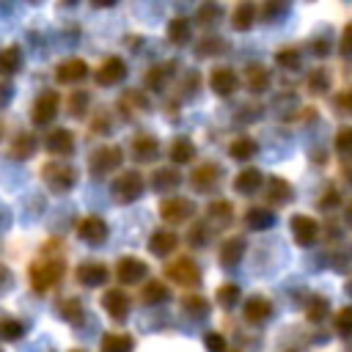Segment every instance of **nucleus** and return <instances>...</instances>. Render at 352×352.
Here are the masks:
<instances>
[{
  "instance_id": "nucleus-33",
  "label": "nucleus",
  "mask_w": 352,
  "mask_h": 352,
  "mask_svg": "<svg viewBox=\"0 0 352 352\" xmlns=\"http://www.w3.org/2000/svg\"><path fill=\"white\" fill-rule=\"evenodd\" d=\"M228 151H231V157H236V160H248V157L256 154V143H253L250 138H239V140L231 143Z\"/></svg>"
},
{
  "instance_id": "nucleus-31",
  "label": "nucleus",
  "mask_w": 352,
  "mask_h": 352,
  "mask_svg": "<svg viewBox=\"0 0 352 352\" xmlns=\"http://www.w3.org/2000/svg\"><path fill=\"white\" fill-rule=\"evenodd\" d=\"M168 38H170L173 44H184V41L190 38V25H187V19H170V25H168Z\"/></svg>"
},
{
  "instance_id": "nucleus-47",
  "label": "nucleus",
  "mask_w": 352,
  "mask_h": 352,
  "mask_svg": "<svg viewBox=\"0 0 352 352\" xmlns=\"http://www.w3.org/2000/svg\"><path fill=\"white\" fill-rule=\"evenodd\" d=\"M206 234H209V228H206L204 223H195V226L190 228V242H192V245H204V242H206Z\"/></svg>"
},
{
  "instance_id": "nucleus-48",
  "label": "nucleus",
  "mask_w": 352,
  "mask_h": 352,
  "mask_svg": "<svg viewBox=\"0 0 352 352\" xmlns=\"http://www.w3.org/2000/svg\"><path fill=\"white\" fill-rule=\"evenodd\" d=\"M69 104H72V113H74V116H80V113H82V107L88 104V94H82V91H80V94H72Z\"/></svg>"
},
{
  "instance_id": "nucleus-22",
  "label": "nucleus",
  "mask_w": 352,
  "mask_h": 352,
  "mask_svg": "<svg viewBox=\"0 0 352 352\" xmlns=\"http://www.w3.org/2000/svg\"><path fill=\"white\" fill-rule=\"evenodd\" d=\"M242 253H245V242H242L239 236H234V239H226V242H223V248H220V261H223L226 267H231V264H239Z\"/></svg>"
},
{
  "instance_id": "nucleus-11",
  "label": "nucleus",
  "mask_w": 352,
  "mask_h": 352,
  "mask_svg": "<svg viewBox=\"0 0 352 352\" xmlns=\"http://www.w3.org/2000/svg\"><path fill=\"white\" fill-rule=\"evenodd\" d=\"M124 74H126L124 60H121V58H107V60L99 66V72H96V82H99V85H116V82L124 80Z\"/></svg>"
},
{
  "instance_id": "nucleus-6",
  "label": "nucleus",
  "mask_w": 352,
  "mask_h": 352,
  "mask_svg": "<svg viewBox=\"0 0 352 352\" xmlns=\"http://www.w3.org/2000/svg\"><path fill=\"white\" fill-rule=\"evenodd\" d=\"M77 236L82 242H88V245H102L104 236H107V223L102 217H94V214L91 217H82L77 223Z\"/></svg>"
},
{
  "instance_id": "nucleus-23",
  "label": "nucleus",
  "mask_w": 352,
  "mask_h": 352,
  "mask_svg": "<svg viewBox=\"0 0 352 352\" xmlns=\"http://www.w3.org/2000/svg\"><path fill=\"white\" fill-rule=\"evenodd\" d=\"M253 19H256V6L253 3H239L234 8V14H231V25L236 30H248L253 25Z\"/></svg>"
},
{
  "instance_id": "nucleus-30",
  "label": "nucleus",
  "mask_w": 352,
  "mask_h": 352,
  "mask_svg": "<svg viewBox=\"0 0 352 352\" xmlns=\"http://www.w3.org/2000/svg\"><path fill=\"white\" fill-rule=\"evenodd\" d=\"M192 154H195V146L187 138H179V140L170 143V160L173 162H187Z\"/></svg>"
},
{
  "instance_id": "nucleus-5",
  "label": "nucleus",
  "mask_w": 352,
  "mask_h": 352,
  "mask_svg": "<svg viewBox=\"0 0 352 352\" xmlns=\"http://www.w3.org/2000/svg\"><path fill=\"white\" fill-rule=\"evenodd\" d=\"M168 278L182 283V286H198L201 283V272H198L192 258H176L173 264H168Z\"/></svg>"
},
{
  "instance_id": "nucleus-50",
  "label": "nucleus",
  "mask_w": 352,
  "mask_h": 352,
  "mask_svg": "<svg viewBox=\"0 0 352 352\" xmlns=\"http://www.w3.org/2000/svg\"><path fill=\"white\" fill-rule=\"evenodd\" d=\"M336 107H341V110H352V91L338 94V96H336Z\"/></svg>"
},
{
  "instance_id": "nucleus-54",
  "label": "nucleus",
  "mask_w": 352,
  "mask_h": 352,
  "mask_svg": "<svg viewBox=\"0 0 352 352\" xmlns=\"http://www.w3.org/2000/svg\"><path fill=\"white\" fill-rule=\"evenodd\" d=\"M349 294H352V280H349Z\"/></svg>"
},
{
  "instance_id": "nucleus-2",
  "label": "nucleus",
  "mask_w": 352,
  "mask_h": 352,
  "mask_svg": "<svg viewBox=\"0 0 352 352\" xmlns=\"http://www.w3.org/2000/svg\"><path fill=\"white\" fill-rule=\"evenodd\" d=\"M110 190H113L116 201H121V204H132V201L140 198V192H143V179H140L138 170H124V173H118V176L113 179Z\"/></svg>"
},
{
  "instance_id": "nucleus-3",
  "label": "nucleus",
  "mask_w": 352,
  "mask_h": 352,
  "mask_svg": "<svg viewBox=\"0 0 352 352\" xmlns=\"http://www.w3.org/2000/svg\"><path fill=\"white\" fill-rule=\"evenodd\" d=\"M28 275H30L33 289H36V292H44V289H50L55 280H60V275H63V261H60V258H55V261H36V264H30Z\"/></svg>"
},
{
  "instance_id": "nucleus-21",
  "label": "nucleus",
  "mask_w": 352,
  "mask_h": 352,
  "mask_svg": "<svg viewBox=\"0 0 352 352\" xmlns=\"http://www.w3.org/2000/svg\"><path fill=\"white\" fill-rule=\"evenodd\" d=\"M258 184H261V173H258L256 168H245V170L234 179V190H236V192H245V195L256 192Z\"/></svg>"
},
{
  "instance_id": "nucleus-34",
  "label": "nucleus",
  "mask_w": 352,
  "mask_h": 352,
  "mask_svg": "<svg viewBox=\"0 0 352 352\" xmlns=\"http://www.w3.org/2000/svg\"><path fill=\"white\" fill-rule=\"evenodd\" d=\"M58 314H60L63 319H69V322H77V319L82 316V305H80V300H77V297H66V300L60 302Z\"/></svg>"
},
{
  "instance_id": "nucleus-42",
  "label": "nucleus",
  "mask_w": 352,
  "mask_h": 352,
  "mask_svg": "<svg viewBox=\"0 0 352 352\" xmlns=\"http://www.w3.org/2000/svg\"><path fill=\"white\" fill-rule=\"evenodd\" d=\"M338 52H341V58H346V60H352V22L344 28V33H341V44H338Z\"/></svg>"
},
{
  "instance_id": "nucleus-20",
  "label": "nucleus",
  "mask_w": 352,
  "mask_h": 352,
  "mask_svg": "<svg viewBox=\"0 0 352 352\" xmlns=\"http://www.w3.org/2000/svg\"><path fill=\"white\" fill-rule=\"evenodd\" d=\"M217 173H220V168H217L214 162H204V165H198V168L192 170L190 182H192V187H198V190H206L209 184H214Z\"/></svg>"
},
{
  "instance_id": "nucleus-9",
  "label": "nucleus",
  "mask_w": 352,
  "mask_h": 352,
  "mask_svg": "<svg viewBox=\"0 0 352 352\" xmlns=\"http://www.w3.org/2000/svg\"><path fill=\"white\" fill-rule=\"evenodd\" d=\"M292 234H294L297 245L308 248V245L316 239L319 226H316V220H311L308 214H294V217H292Z\"/></svg>"
},
{
  "instance_id": "nucleus-35",
  "label": "nucleus",
  "mask_w": 352,
  "mask_h": 352,
  "mask_svg": "<svg viewBox=\"0 0 352 352\" xmlns=\"http://www.w3.org/2000/svg\"><path fill=\"white\" fill-rule=\"evenodd\" d=\"M33 148H36V138L33 135H19L11 143V154L14 157H28V154H33Z\"/></svg>"
},
{
  "instance_id": "nucleus-26",
  "label": "nucleus",
  "mask_w": 352,
  "mask_h": 352,
  "mask_svg": "<svg viewBox=\"0 0 352 352\" xmlns=\"http://www.w3.org/2000/svg\"><path fill=\"white\" fill-rule=\"evenodd\" d=\"M270 201H272V204H286V201H292V184H289L286 179H280V176H272V179H270Z\"/></svg>"
},
{
  "instance_id": "nucleus-15",
  "label": "nucleus",
  "mask_w": 352,
  "mask_h": 352,
  "mask_svg": "<svg viewBox=\"0 0 352 352\" xmlns=\"http://www.w3.org/2000/svg\"><path fill=\"white\" fill-rule=\"evenodd\" d=\"M85 74H88V66H85V60H80V58L63 60V63L55 69L58 82H77V80H82Z\"/></svg>"
},
{
  "instance_id": "nucleus-43",
  "label": "nucleus",
  "mask_w": 352,
  "mask_h": 352,
  "mask_svg": "<svg viewBox=\"0 0 352 352\" xmlns=\"http://www.w3.org/2000/svg\"><path fill=\"white\" fill-rule=\"evenodd\" d=\"M324 314H327V300H324V297H314V300H311V308H308V319L316 322V319H322Z\"/></svg>"
},
{
  "instance_id": "nucleus-36",
  "label": "nucleus",
  "mask_w": 352,
  "mask_h": 352,
  "mask_svg": "<svg viewBox=\"0 0 352 352\" xmlns=\"http://www.w3.org/2000/svg\"><path fill=\"white\" fill-rule=\"evenodd\" d=\"M236 300H239V286H236V283H223V286L217 289V302H220L223 308H231Z\"/></svg>"
},
{
  "instance_id": "nucleus-39",
  "label": "nucleus",
  "mask_w": 352,
  "mask_h": 352,
  "mask_svg": "<svg viewBox=\"0 0 352 352\" xmlns=\"http://www.w3.org/2000/svg\"><path fill=\"white\" fill-rule=\"evenodd\" d=\"M179 182H182V179H179L176 170H157V182H154V184H157V190L162 192L165 187H176Z\"/></svg>"
},
{
  "instance_id": "nucleus-46",
  "label": "nucleus",
  "mask_w": 352,
  "mask_h": 352,
  "mask_svg": "<svg viewBox=\"0 0 352 352\" xmlns=\"http://www.w3.org/2000/svg\"><path fill=\"white\" fill-rule=\"evenodd\" d=\"M308 88H311V94H322L327 88V74L324 72H314L308 77Z\"/></svg>"
},
{
  "instance_id": "nucleus-40",
  "label": "nucleus",
  "mask_w": 352,
  "mask_h": 352,
  "mask_svg": "<svg viewBox=\"0 0 352 352\" xmlns=\"http://www.w3.org/2000/svg\"><path fill=\"white\" fill-rule=\"evenodd\" d=\"M336 148H338L341 154L352 151V126H341V129H338V135H336Z\"/></svg>"
},
{
  "instance_id": "nucleus-52",
  "label": "nucleus",
  "mask_w": 352,
  "mask_h": 352,
  "mask_svg": "<svg viewBox=\"0 0 352 352\" xmlns=\"http://www.w3.org/2000/svg\"><path fill=\"white\" fill-rule=\"evenodd\" d=\"M6 280H8V272H6V267H0V289L6 286Z\"/></svg>"
},
{
  "instance_id": "nucleus-45",
  "label": "nucleus",
  "mask_w": 352,
  "mask_h": 352,
  "mask_svg": "<svg viewBox=\"0 0 352 352\" xmlns=\"http://www.w3.org/2000/svg\"><path fill=\"white\" fill-rule=\"evenodd\" d=\"M278 63L286 66V69H297L300 52H297V50H283V52H278Z\"/></svg>"
},
{
  "instance_id": "nucleus-25",
  "label": "nucleus",
  "mask_w": 352,
  "mask_h": 352,
  "mask_svg": "<svg viewBox=\"0 0 352 352\" xmlns=\"http://www.w3.org/2000/svg\"><path fill=\"white\" fill-rule=\"evenodd\" d=\"M245 77H248V85H250V91H267L270 88V72L264 69V66H248V72H245Z\"/></svg>"
},
{
  "instance_id": "nucleus-12",
  "label": "nucleus",
  "mask_w": 352,
  "mask_h": 352,
  "mask_svg": "<svg viewBox=\"0 0 352 352\" xmlns=\"http://www.w3.org/2000/svg\"><path fill=\"white\" fill-rule=\"evenodd\" d=\"M116 272H118V280H121V283H138V280H143V275H146V264H143L140 258H135V256H124V258L118 261Z\"/></svg>"
},
{
  "instance_id": "nucleus-14",
  "label": "nucleus",
  "mask_w": 352,
  "mask_h": 352,
  "mask_svg": "<svg viewBox=\"0 0 352 352\" xmlns=\"http://www.w3.org/2000/svg\"><path fill=\"white\" fill-rule=\"evenodd\" d=\"M77 280L82 286H99L107 280V267L99 264V261H85L77 267Z\"/></svg>"
},
{
  "instance_id": "nucleus-10",
  "label": "nucleus",
  "mask_w": 352,
  "mask_h": 352,
  "mask_svg": "<svg viewBox=\"0 0 352 352\" xmlns=\"http://www.w3.org/2000/svg\"><path fill=\"white\" fill-rule=\"evenodd\" d=\"M102 308L113 316V319H126V314H129V297L121 292V289H107L104 292V297H102Z\"/></svg>"
},
{
  "instance_id": "nucleus-37",
  "label": "nucleus",
  "mask_w": 352,
  "mask_h": 352,
  "mask_svg": "<svg viewBox=\"0 0 352 352\" xmlns=\"http://www.w3.org/2000/svg\"><path fill=\"white\" fill-rule=\"evenodd\" d=\"M173 72V63H165V66H157V69H151L148 74H146V82L151 85V88H162V80L168 77Z\"/></svg>"
},
{
  "instance_id": "nucleus-18",
  "label": "nucleus",
  "mask_w": 352,
  "mask_h": 352,
  "mask_svg": "<svg viewBox=\"0 0 352 352\" xmlns=\"http://www.w3.org/2000/svg\"><path fill=\"white\" fill-rule=\"evenodd\" d=\"M173 248H176V234H173V231L160 228V231H154L151 239H148V250H151L154 256H168Z\"/></svg>"
},
{
  "instance_id": "nucleus-32",
  "label": "nucleus",
  "mask_w": 352,
  "mask_h": 352,
  "mask_svg": "<svg viewBox=\"0 0 352 352\" xmlns=\"http://www.w3.org/2000/svg\"><path fill=\"white\" fill-rule=\"evenodd\" d=\"M19 63H22V52L16 47H8V50L0 52V72H6V74L8 72H16Z\"/></svg>"
},
{
  "instance_id": "nucleus-1",
  "label": "nucleus",
  "mask_w": 352,
  "mask_h": 352,
  "mask_svg": "<svg viewBox=\"0 0 352 352\" xmlns=\"http://www.w3.org/2000/svg\"><path fill=\"white\" fill-rule=\"evenodd\" d=\"M41 176L50 184V190H55V192H69L77 182V170L66 162H47L41 168Z\"/></svg>"
},
{
  "instance_id": "nucleus-7",
  "label": "nucleus",
  "mask_w": 352,
  "mask_h": 352,
  "mask_svg": "<svg viewBox=\"0 0 352 352\" xmlns=\"http://www.w3.org/2000/svg\"><path fill=\"white\" fill-rule=\"evenodd\" d=\"M121 148H116V146H104V148H99V151H94V157H91V173H110V170H116L118 165H121Z\"/></svg>"
},
{
  "instance_id": "nucleus-53",
  "label": "nucleus",
  "mask_w": 352,
  "mask_h": 352,
  "mask_svg": "<svg viewBox=\"0 0 352 352\" xmlns=\"http://www.w3.org/2000/svg\"><path fill=\"white\" fill-rule=\"evenodd\" d=\"M344 217H346V223H349V226H352V204H349V206H346V212H344Z\"/></svg>"
},
{
  "instance_id": "nucleus-29",
  "label": "nucleus",
  "mask_w": 352,
  "mask_h": 352,
  "mask_svg": "<svg viewBox=\"0 0 352 352\" xmlns=\"http://www.w3.org/2000/svg\"><path fill=\"white\" fill-rule=\"evenodd\" d=\"M272 223H275V214H272L270 209H258V206H256V209L248 212V226L256 228V231H264V228H270Z\"/></svg>"
},
{
  "instance_id": "nucleus-4",
  "label": "nucleus",
  "mask_w": 352,
  "mask_h": 352,
  "mask_svg": "<svg viewBox=\"0 0 352 352\" xmlns=\"http://www.w3.org/2000/svg\"><path fill=\"white\" fill-rule=\"evenodd\" d=\"M160 212H162V217L170 220V223H187V220L195 214V204L187 201V198L173 195V198H162Z\"/></svg>"
},
{
  "instance_id": "nucleus-17",
  "label": "nucleus",
  "mask_w": 352,
  "mask_h": 352,
  "mask_svg": "<svg viewBox=\"0 0 352 352\" xmlns=\"http://www.w3.org/2000/svg\"><path fill=\"white\" fill-rule=\"evenodd\" d=\"M270 314H272V302L267 297H250L245 302V319L253 324H261L264 319H270Z\"/></svg>"
},
{
  "instance_id": "nucleus-8",
  "label": "nucleus",
  "mask_w": 352,
  "mask_h": 352,
  "mask_svg": "<svg viewBox=\"0 0 352 352\" xmlns=\"http://www.w3.org/2000/svg\"><path fill=\"white\" fill-rule=\"evenodd\" d=\"M58 94L55 91H47V94H41L38 99H36V104H33V110H30V118H33V124H50L52 118H55V113H58Z\"/></svg>"
},
{
  "instance_id": "nucleus-13",
  "label": "nucleus",
  "mask_w": 352,
  "mask_h": 352,
  "mask_svg": "<svg viewBox=\"0 0 352 352\" xmlns=\"http://www.w3.org/2000/svg\"><path fill=\"white\" fill-rule=\"evenodd\" d=\"M44 143H47V151L50 154H58V157H66V154L74 151V138H72L69 129H52Z\"/></svg>"
},
{
  "instance_id": "nucleus-28",
  "label": "nucleus",
  "mask_w": 352,
  "mask_h": 352,
  "mask_svg": "<svg viewBox=\"0 0 352 352\" xmlns=\"http://www.w3.org/2000/svg\"><path fill=\"white\" fill-rule=\"evenodd\" d=\"M182 308H184L190 316H195V319H201V316H206V314H209V302H206L201 294H184Z\"/></svg>"
},
{
  "instance_id": "nucleus-38",
  "label": "nucleus",
  "mask_w": 352,
  "mask_h": 352,
  "mask_svg": "<svg viewBox=\"0 0 352 352\" xmlns=\"http://www.w3.org/2000/svg\"><path fill=\"white\" fill-rule=\"evenodd\" d=\"M22 333H25V327H22L16 319H3V322H0V336H3V338L16 341V338H22Z\"/></svg>"
},
{
  "instance_id": "nucleus-41",
  "label": "nucleus",
  "mask_w": 352,
  "mask_h": 352,
  "mask_svg": "<svg viewBox=\"0 0 352 352\" xmlns=\"http://www.w3.org/2000/svg\"><path fill=\"white\" fill-rule=\"evenodd\" d=\"M336 327H338L344 336H352V308H341V311H338Z\"/></svg>"
},
{
  "instance_id": "nucleus-51",
  "label": "nucleus",
  "mask_w": 352,
  "mask_h": 352,
  "mask_svg": "<svg viewBox=\"0 0 352 352\" xmlns=\"http://www.w3.org/2000/svg\"><path fill=\"white\" fill-rule=\"evenodd\" d=\"M336 198H338V192H336V190H327V195H324L322 206H324V209H327V206H333V204H336Z\"/></svg>"
},
{
  "instance_id": "nucleus-49",
  "label": "nucleus",
  "mask_w": 352,
  "mask_h": 352,
  "mask_svg": "<svg viewBox=\"0 0 352 352\" xmlns=\"http://www.w3.org/2000/svg\"><path fill=\"white\" fill-rule=\"evenodd\" d=\"M217 14H220L217 6H201V8H198V19H201V22H209V19H214Z\"/></svg>"
},
{
  "instance_id": "nucleus-24",
  "label": "nucleus",
  "mask_w": 352,
  "mask_h": 352,
  "mask_svg": "<svg viewBox=\"0 0 352 352\" xmlns=\"http://www.w3.org/2000/svg\"><path fill=\"white\" fill-rule=\"evenodd\" d=\"M102 352H132V338L124 333H107L102 338Z\"/></svg>"
},
{
  "instance_id": "nucleus-16",
  "label": "nucleus",
  "mask_w": 352,
  "mask_h": 352,
  "mask_svg": "<svg viewBox=\"0 0 352 352\" xmlns=\"http://www.w3.org/2000/svg\"><path fill=\"white\" fill-rule=\"evenodd\" d=\"M209 82H212V91L214 94H220V96H228V94H234L236 91V74L231 72V69H214L212 72V77H209Z\"/></svg>"
},
{
  "instance_id": "nucleus-44",
  "label": "nucleus",
  "mask_w": 352,
  "mask_h": 352,
  "mask_svg": "<svg viewBox=\"0 0 352 352\" xmlns=\"http://www.w3.org/2000/svg\"><path fill=\"white\" fill-rule=\"evenodd\" d=\"M204 344L209 352H226V338L220 333H206L204 336Z\"/></svg>"
},
{
  "instance_id": "nucleus-27",
  "label": "nucleus",
  "mask_w": 352,
  "mask_h": 352,
  "mask_svg": "<svg viewBox=\"0 0 352 352\" xmlns=\"http://www.w3.org/2000/svg\"><path fill=\"white\" fill-rule=\"evenodd\" d=\"M140 300H143L146 305L165 302V300H168V289H165V283H162V280H151V283H146V286H143Z\"/></svg>"
},
{
  "instance_id": "nucleus-19",
  "label": "nucleus",
  "mask_w": 352,
  "mask_h": 352,
  "mask_svg": "<svg viewBox=\"0 0 352 352\" xmlns=\"http://www.w3.org/2000/svg\"><path fill=\"white\" fill-rule=\"evenodd\" d=\"M132 151H135L138 160H154V157L160 154V143H157V138H151V135H138V138L132 140Z\"/></svg>"
}]
</instances>
